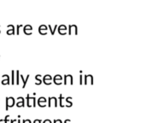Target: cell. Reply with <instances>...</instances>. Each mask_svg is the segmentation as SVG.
Instances as JSON below:
<instances>
[{
  "mask_svg": "<svg viewBox=\"0 0 146 123\" xmlns=\"http://www.w3.org/2000/svg\"><path fill=\"white\" fill-rule=\"evenodd\" d=\"M21 80H23V82H24V84H23V87H25V86H26V84H27V80L29 79V75H27V79H26V80L23 78V75H21Z\"/></svg>",
  "mask_w": 146,
  "mask_h": 123,
  "instance_id": "1",
  "label": "cell"
},
{
  "mask_svg": "<svg viewBox=\"0 0 146 123\" xmlns=\"http://www.w3.org/2000/svg\"><path fill=\"white\" fill-rule=\"evenodd\" d=\"M80 85H82V75H80Z\"/></svg>",
  "mask_w": 146,
  "mask_h": 123,
  "instance_id": "2",
  "label": "cell"
},
{
  "mask_svg": "<svg viewBox=\"0 0 146 123\" xmlns=\"http://www.w3.org/2000/svg\"><path fill=\"white\" fill-rule=\"evenodd\" d=\"M40 122V121H39V120H38V121H35V122H34V123H39Z\"/></svg>",
  "mask_w": 146,
  "mask_h": 123,
  "instance_id": "3",
  "label": "cell"
}]
</instances>
